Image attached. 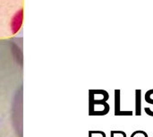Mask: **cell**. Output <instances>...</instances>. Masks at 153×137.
Returning <instances> with one entry per match:
<instances>
[{"instance_id":"6da1fadb","label":"cell","mask_w":153,"mask_h":137,"mask_svg":"<svg viewBox=\"0 0 153 137\" xmlns=\"http://www.w3.org/2000/svg\"><path fill=\"white\" fill-rule=\"evenodd\" d=\"M109 105L104 102L90 103V115L91 116H105L109 112Z\"/></svg>"},{"instance_id":"7a4b0ae2","label":"cell","mask_w":153,"mask_h":137,"mask_svg":"<svg viewBox=\"0 0 153 137\" xmlns=\"http://www.w3.org/2000/svg\"><path fill=\"white\" fill-rule=\"evenodd\" d=\"M109 96L106 91L103 90H92L90 92V103L104 102L108 100Z\"/></svg>"},{"instance_id":"3957f363","label":"cell","mask_w":153,"mask_h":137,"mask_svg":"<svg viewBox=\"0 0 153 137\" xmlns=\"http://www.w3.org/2000/svg\"><path fill=\"white\" fill-rule=\"evenodd\" d=\"M115 115L116 116H131L133 115L132 111H122L120 109V91L116 90L115 91Z\"/></svg>"},{"instance_id":"277c9868","label":"cell","mask_w":153,"mask_h":137,"mask_svg":"<svg viewBox=\"0 0 153 137\" xmlns=\"http://www.w3.org/2000/svg\"><path fill=\"white\" fill-rule=\"evenodd\" d=\"M141 90H136L135 91V93H136V115L137 116H140L142 113H141Z\"/></svg>"},{"instance_id":"5b68a950","label":"cell","mask_w":153,"mask_h":137,"mask_svg":"<svg viewBox=\"0 0 153 137\" xmlns=\"http://www.w3.org/2000/svg\"><path fill=\"white\" fill-rule=\"evenodd\" d=\"M89 137H107L106 134L102 131H90Z\"/></svg>"},{"instance_id":"8992f818","label":"cell","mask_w":153,"mask_h":137,"mask_svg":"<svg viewBox=\"0 0 153 137\" xmlns=\"http://www.w3.org/2000/svg\"><path fill=\"white\" fill-rule=\"evenodd\" d=\"M130 137H149L147 133L144 132V131H142V130H138V131H135L134 132L131 136Z\"/></svg>"},{"instance_id":"52a82bcc","label":"cell","mask_w":153,"mask_h":137,"mask_svg":"<svg viewBox=\"0 0 153 137\" xmlns=\"http://www.w3.org/2000/svg\"><path fill=\"white\" fill-rule=\"evenodd\" d=\"M110 137H126V134L123 131H111Z\"/></svg>"},{"instance_id":"ba28073f","label":"cell","mask_w":153,"mask_h":137,"mask_svg":"<svg viewBox=\"0 0 153 137\" xmlns=\"http://www.w3.org/2000/svg\"><path fill=\"white\" fill-rule=\"evenodd\" d=\"M145 101L150 104H153V99H152V97L149 96L148 94H145Z\"/></svg>"}]
</instances>
